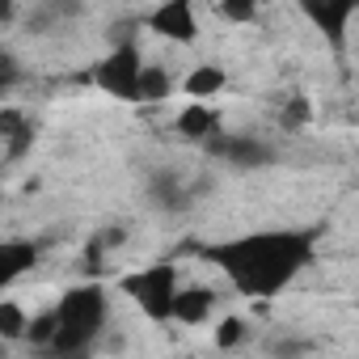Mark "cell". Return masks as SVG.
I'll return each mask as SVG.
<instances>
[{
  "label": "cell",
  "mask_w": 359,
  "mask_h": 359,
  "mask_svg": "<svg viewBox=\"0 0 359 359\" xmlns=\"http://www.w3.org/2000/svg\"><path fill=\"white\" fill-rule=\"evenodd\" d=\"M208 258L216 266H224V275L237 283V292L245 296H275L283 292L313 258V237L304 233H258V237H241L229 245H212Z\"/></svg>",
  "instance_id": "1"
},
{
  "label": "cell",
  "mask_w": 359,
  "mask_h": 359,
  "mask_svg": "<svg viewBox=\"0 0 359 359\" xmlns=\"http://www.w3.org/2000/svg\"><path fill=\"white\" fill-rule=\"evenodd\" d=\"M102 325H106V292L97 283L72 287L55 304V338H51V351L60 359H81V355H89V346L102 334Z\"/></svg>",
  "instance_id": "2"
},
{
  "label": "cell",
  "mask_w": 359,
  "mask_h": 359,
  "mask_svg": "<svg viewBox=\"0 0 359 359\" xmlns=\"http://www.w3.org/2000/svg\"><path fill=\"white\" fill-rule=\"evenodd\" d=\"M123 292L148 313V317H169V304H173V292H177V271L173 266H148L140 275H127L123 279Z\"/></svg>",
  "instance_id": "3"
},
{
  "label": "cell",
  "mask_w": 359,
  "mask_h": 359,
  "mask_svg": "<svg viewBox=\"0 0 359 359\" xmlns=\"http://www.w3.org/2000/svg\"><path fill=\"white\" fill-rule=\"evenodd\" d=\"M140 51L127 43V47H114L102 64H97V85L110 93V97H123V102H135V85H140Z\"/></svg>",
  "instance_id": "4"
},
{
  "label": "cell",
  "mask_w": 359,
  "mask_h": 359,
  "mask_svg": "<svg viewBox=\"0 0 359 359\" xmlns=\"http://www.w3.org/2000/svg\"><path fill=\"white\" fill-rule=\"evenodd\" d=\"M148 26L156 34L173 39V43H195V34H199V18H195V9L187 5V0H169V5H161L148 18Z\"/></svg>",
  "instance_id": "5"
},
{
  "label": "cell",
  "mask_w": 359,
  "mask_h": 359,
  "mask_svg": "<svg viewBox=\"0 0 359 359\" xmlns=\"http://www.w3.org/2000/svg\"><path fill=\"white\" fill-rule=\"evenodd\" d=\"M208 148L216 156H224L229 165L237 169H262L275 161V148H266L262 140H250V135H229V140H208Z\"/></svg>",
  "instance_id": "6"
},
{
  "label": "cell",
  "mask_w": 359,
  "mask_h": 359,
  "mask_svg": "<svg viewBox=\"0 0 359 359\" xmlns=\"http://www.w3.org/2000/svg\"><path fill=\"white\" fill-rule=\"evenodd\" d=\"M212 304H216V296L208 287H177L173 292V304H169V317L187 321V325H199V321H208Z\"/></svg>",
  "instance_id": "7"
},
{
  "label": "cell",
  "mask_w": 359,
  "mask_h": 359,
  "mask_svg": "<svg viewBox=\"0 0 359 359\" xmlns=\"http://www.w3.org/2000/svg\"><path fill=\"white\" fill-rule=\"evenodd\" d=\"M39 262V250L30 241H0V292H5L18 275H26Z\"/></svg>",
  "instance_id": "8"
},
{
  "label": "cell",
  "mask_w": 359,
  "mask_h": 359,
  "mask_svg": "<svg viewBox=\"0 0 359 359\" xmlns=\"http://www.w3.org/2000/svg\"><path fill=\"white\" fill-rule=\"evenodd\" d=\"M304 13H309L334 43H342V39H346V26H351V18H355V5H351V0H338V5H325V9L309 5Z\"/></svg>",
  "instance_id": "9"
},
{
  "label": "cell",
  "mask_w": 359,
  "mask_h": 359,
  "mask_svg": "<svg viewBox=\"0 0 359 359\" xmlns=\"http://www.w3.org/2000/svg\"><path fill=\"white\" fill-rule=\"evenodd\" d=\"M216 110H208L203 102H191L182 114H177V135H187V140H212L216 135Z\"/></svg>",
  "instance_id": "10"
},
{
  "label": "cell",
  "mask_w": 359,
  "mask_h": 359,
  "mask_svg": "<svg viewBox=\"0 0 359 359\" xmlns=\"http://www.w3.org/2000/svg\"><path fill=\"white\" fill-rule=\"evenodd\" d=\"M220 89H224V68H216V64L191 68V76H187V97L203 102V97H212V93H220Z\"/></svg>",
  "instance_id": "11"
},
{
  "label": "cell",
  "mask_w": 359,
  "mask_h": 359,
  "mask_svg": "<svg viewBox=\"0 0 359 359\" xmlns=\"http://www.w3.org/2000/svg\"><path fill=\"white\" fill-rule=\"evenodd\" d=\"M173 89L165 68H140V85H135V102H165Z\"/></svg>",
  "instance_id": "12"
},
{
  "label": "cell",
  "mask_w": 359,
  "mask_h": 359,
  "mask_svg": "<svg viewBox=\"0 0 359 359\" xmlns=\"http://www.w3.org/2000/svg\"><path fill=\"white\" fill-rule=\"evenodd\" d=\"M26 313L13 300H0V338H26Z\"/></svg>",
  "instance_id": "13"
},
{
  "label": "cell",
  "mask_w": 359,
  "mask_h": 359,
  "mask_svg": "<svg viewBox=\"0 0 359 359\" xmlns=\"http://www.w3.org/2000/svg\"><path fill=\"white\" fill-rule=\"evenodd\" d=\"M51 338H55V309H47V313H39V317L26 321V342L51 346Z\"/></svg>",
  "instance_id": "14"
},
{
  "label": "cell",
  "mask_w": 359,
  "mask_h": 359,
  "mask_svg": "<svg viewBox=\"0 0 359 359\" xmlns=\"http://www.w3.org/2000/svg\"><path fill=\"white\" fill-rule=\"evenodd\" d=\"M309 114H313V110H309V97H292V102L283 106L279 123H283L287 131H296V127H304V123H309Z\"/></svg>",
  "instance_id": "15"
},
{
  "label": "cell",
  "mask_w": 359,
  "mask_h": 359,
  "mask_svg": "<svg viewBox=\"0 0 359 359\" xmlns=\"http://www.w3.org/2000/svg\"><path fill=\"white\" fill-rule=\"evenodd\" d=\"M241 338H245V321L241 317H224L220 330H216V342L229 351V346H241Z\"/></svg>",
  "instance_id": "16"
},
{
  "label": "cell",
  "mask_w": 359,
  "mask_h": 359,
  "mask_svg": "<svg viewBox=\"0 0 359 359\" xmlns=\"http://www.w3.org/2000/svg\"><path fill=\"white\" fill-rule=\"evenodd\" d=\"M216 13H220L224 22H254V18H258V9H254V5H220Z\"/></svg>",
  "instance_id": "17"
},
{
  "label": "cell",
  "mask_w": 359,
  "mask_h": 359,
  "mask_svg": "<svg viewBox=\"0 0 359 359\" xmlns=\"http://www.w3.org/2000/svg\"><path fill=\"white\" fill-rule=\"evenodd\" d=\"M304 351H309L304 342H279V346H275V355H279V359H296V355H304Z\"/></svg>",
  "instance_id": "18"
},
{
  "label": "cell",
  "mask_w": 359,
  "mask_h": 359,
  "mask_svg": "<svg viewBox=\"0 0 359 359\" xmlns=\"http://www.w3.org/2000/svg\"><path fill=\"white\" fill-rule=\"evenodd\" d=\"M0 22H13V5H5V0H0Z\"/></svg>",
  "instance_id": "19"
}]
</instances>
